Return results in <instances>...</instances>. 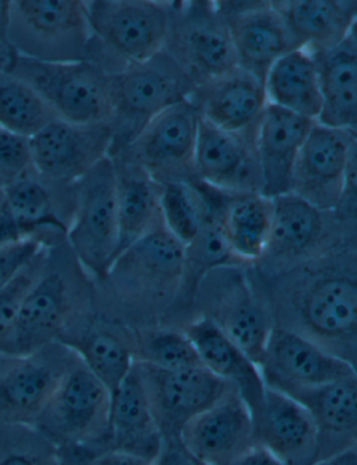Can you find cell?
Here are the masks:
<instances>
[{"instance_id": "cell-1", "label": "cell", "mask_w": 357, "mask_h": 465, "mask_svg": "<svg viewBox=\"0 0 357 465\" xmlns=\"http://www.w3.org/2000/svg\"><path fill=\"white\" fill-rule=\"evenodd\" d=\"M250 268L276 327L314 341L357 374V245H341L278 275Z\"/></svg>"}, {"instance_id": "cell-2", "label": "cell", "mask_w": 357, "mask_h": 465, "mask_svg": "<svg viewBox=\"0 0 357 465\" xmlns=\"http://www.w3.org/2000/svg\"><path fill=\"white\" fill-rule=\"evenodd\" d=\"M185 247L156 227L114 260L94 281V310L132 330L163 325L183 282Z\"/></svg>"}, {"instance_id": "cell-3", "label": "cell", "mask_w": 357, "mask_h": 465, "mask_svg": "<svg viewBox=\"0 0 357 465\" xmlns=\"http://www.w3.org/2000/svg\"><path fill=\"white\" fill-rule=\"evenodd\" d=\"M94 312V279L74 257L66 240L49 245L43 271L23 303L12 355H25L61 342Z\"/></svg>"}, {"instance_id": "cell-4", "label": "cell", "mask_w": 357, "mask_h": 465, "mask_svg": "<svg viewBox=\"0 0 357 465\" xmlns=\"http://www.w3.org/2000/svg\"><path fill=\"white\" fill-rule=\"evenodd\" d=\"M92 41L87 61L116 74L164 51L173 2L90 0Z\"/></svg>"}, {"instance_id": "cell-5", "label": "cell", "mask_w": 357, "mask_h": 465, "mask_svg": "<svg viewBox=\"0 0 357 465\" xmlns=\"http://www.w3.org/2000/svg\"><path fill=\"white\" fill-rule=\"evenodd\" d=\"M110 410V390L77 356L34 428L69 461L105 451Z\"/></svg>"}, {"instance_id": "cell-6", "label": "cell", "mask_w": 357, "mask_h": 465, "mask_svg": "<svg viewBox=\"0 0 357 465\" xmlns=\"http://www.w3.org/2000/svg\"><path fill=\"white\" fill-rule=\"evenodd\" d=\"M195 317L213 322L257 364L275 327L250 265H227L206 273L196 291L190 322Z\"/></svg>"}, {"instance_id": "cell-7", "label": "cell", "mask_w": 357, "mask_h": 465, "mask_svg": "<svg viewBox=\"0 0 357 465\" xmlns=\"http://www.w3.org/2000/svg\"><path fill=\"white\" fill-rule=\"evenodd\" d=\"M195 86L165 51L113 74V146L110 157L124 151L163 111L190 100Z\"/></svg>"}, {"instance_id": "cell-8", "label": "cell", "mask_w": 357, "mask_h": 465, "mask_svg": "<svg viewBox=\"0 0 357 465\" xmlns=\"http://www.w3.org/2000/svg\"><path fill=\"white\" fill-rule=\"evenodd\" d=\"M4 69L35 90L59 120L74 124L113 120V74L93 62L46 64L15 53Z\"/></svg>"}, {"instance_id": "cell-9", "label": "cell", "mask_w": 357, "mask_h": 465, "mask_svg": "<svg viewBox=\"0 0 357 465\" xmlns=\"http://www.w3.org/2000/svg\"><path fill=\"white\" fill-rule=\"evenodd\" d=\"M92 35L83 0H12L7 41L23 58L46 64L87 61Z\"/></svg>"}, {"instance_id": "cell-10", "label": "cell", "mask_w": 357, "mask_h": 465, "mask_svg": "<svg viewBox=\"0 0 357 465\" xmlns=\"http://www.w3.org/2000/svg\"><path fill=\"white\" fill-rule=\"evenodd\" d=\"M164 51L195 89L238 68L232 35L216 2H173Z\"/></svg>"}, {"instance_id": "cell-11", "label": "cell", "mask_w": 357, "mask_h": 465, "mask_svg": "<svg viewBox=\"0 0 357 465\" xmlns=\"http://www.w3.org/2000/svg\"><path fill=\"white\" fill-rule=\"evenodd\" d=\"M273 199L271 232L255 272L278 275L343 244L332 212L322 211L294 193Z\"/></svg>"}, {"instance_id": "cell-12", "label": "cell", "mask_w": 357, "mask_h": 465, "mask_svg": "<svg viewBox=\"0 0 357 465\" xmlns=\"http://www.w3.org/2000/svg\"><path fill=\"white\" fill-rule=\"evenodd\" d=\"M76 211L66 242L94 281L103 278L118 255L115 170L110 157L74 183Z\"/></svg>"}, {"instance_id": "cell-13", "label": "cell", "mask_w": 357, "mask_h": 465, "mask_svg": "<svg viewBox=\"0 0 357 465\" xmlns=\"http://www.w3.org/2000/svg\"><path fill=\"white\" fill-rule=\"evenodd\" d=\"M199 121L190 100L178 103L154 116L129 146L114 156L139 165L160 185L195 183Z\"/></svg>"}, {"instance_id": "cell-14", "label": "cell", "mask_w": 357, "mask_h": 465, "mask_svg": "<svg viewBox=\"0 0 357 465\" xmlns=\"http://www.w3.org/2000/svg\"><path fill=\"white\" fill-rule=\"evenodd\" d=\"M76 358L61 342L0 355V423L34 426Z\"/></svg>"}, {"instance_id": "cell-15", "label": "cell", "mask_w": 357, "mask_h": 465, "mask_svg": "<svg viewBox=\"0 0 357 465\" xmlns=\"http://www.w3.org/2000/svg\"><path fill=\"white\" fill-rule=\"evenodd\" d=\"M0 214L19 239L38 237L53 245L66 240L76 211V187L35 170L4 190Z\"/></svg>"}, {"instance_id": "cell-16", "label": "cell", "mask_w": 357, "mask_h": 465, "mask_svg": "<svg viewBox=\"0 0 357 465\" xmlns=\"http://www.w3.org/2000/svg\"><path fill=\"white\" fill-rule=\"evenodd\" d=\"M136 366L164 440L180 441L183 429L233 389L203 366L181 371Z\"/></svg>"}, {"instance_id": "cell-17", "label": "cell", "mask_w": 357, "mask_h": 465, "mask_svg": "<svg viewBox=\"0 0 357 465\" xmlns=\"http://www.w3.org/2000/svg\"><path fill=\"white\" fill-rule=\"evenodd\" d=\"M34 170L49 180L74 184L110 157V124L55 120L30 139Z\"/></svg>"}, {"instance_id": "cell-18", "label": "cell", "mask_w": 357, "mask_h": 465, "mask_svg": "<svg viewBox=\"0 0 357 465\" xmlns=\"http://www.w3.org/2000/svg\"><path fill=\"white\" fill-rule=\"evenodd\" d=\"M232 35L238 66L265 82L272 64L299 49L275 2H216Z\"/></svg>"}, {"instance_id": "cell-19", "label": "cell", "mask_w": 357, "mask_h": 465, "mask_svg": "<svg viewBox=\"0 0 357 465\" xmlns=\"http://www.w3.org/2000/svg\"><path fill=\"white\" fill-rule=\"evenodd\" d=\"M258 366L266 387L281 392L315 389L356 374L314 341L276 325Z\"/></svg>"}, {"instance_id": "cell-20", "label": "cell", "mask_w": 357, "mask_h": 465, "mask_svg": "<svg viewBox=\"0 0 357 465\" xmlns=\"http://www.w3.org/2000/svg\"><path fill=\"white\" fill-rule=\"evenodd\" d=\"M180 443L199 465H229L255 446L253 413L230 389L183 429Z\"/></svg>"}, {"instance_id": "cell-21", "label": "cell", "mask_w": 357, "mask_h": 465, "mask_svg": "<svg viewBox=\"0 0 357 465\" xmlns=\"http://www.w3.org/2000/svg\"><path fill=\"white\" fill-rule=\"evenodd\" d=\"M255 135L223 131L201 118L195 152L196 181L222 193H263Z\"/></svg>"}, {"instance_id": "cell-22", "label": "cell", "mask_w": 357, "mask_h": 465, "mask_svg": "<svg viewBox=\"0 0 357 465\" xmlns=\"http://www.w3.org/2000/svg\"><path fill=\"white\" fill-rule=\"evenodd\" d=\"M354 141L351 132L315 124L294 164L291 193L332 211L342 193Z\"/></svg>"}, {"instance_id": "cell-23", "label": "cell", "mask_w": 357, "mask_h": 465, "mask_svg": "<svg viewBox=\"0 0 357 465\" xmlns=\"http://www.w3.org/2000/svg\"><path fill=\"white\" fill-rule=\"evenodd\" d=\"M251 413L255 444L286 465L317 461V428L309 411L294 398L266 387L263 401Z\"/></svg>"}, {"instance_id": "cell-24", "label": "cell", "mask_w": 357, "mask_h": 465, "mask_svg": "<svg viewBox=\"0 0 357 465\" xmlns=\"http://www.w3.org/2000/svg\"><path fill=\"white\" fill-rule=\"evenodd\" d=\"M190 102L202 120L223 131L245 135L257 134L269 104L265 82L240 66L196 87Z\"/></svg>"}, {"instance_id": "cell-25", "label": "cell", "mask_w": 357, "mask_h": 465, "mask_svg": "<svg viewBox=\"0 0 357 465\" xmlns=\"http://www.w3.org/2000/svg\"><path fill=\"white\" fill-rule=\"evenodd\" d=\"M317 121L268 104L258 124L255 146L268 198L291 193L294 164Z\"/></svg>"}, {"instance_id": "cell-26", "label": "cell", "mask_w": 357, "mask_h": 465, "mask_svg": "<svg viewBox=\"0 0 357 465\" xmlns=\"http://www.w3.org/2000/svg\"><path fill=\"white\" fill-rule=\"evenodd\" d=\"M134 341L132 328L94 312L61 343L71 348L113 395L136 363Z\"/></svg>"}, {"instance_id": "cell-27", "label": "cell", "mask_w": 357, "mask_h": 465, "mask_svg": "<svg viewBox=\"0 0 357 465\" xmlns=\"http://www.w3.org/2000/svg\"><path fill=\"white\" fill-rule=\"evenodd\" d=\"M309 411L317 428V461L357 444V374L315 389L283 392ZM315 461V462H317Z\"/></svg>"}, {"instance_id": "cell-28", "label": "cell", "mask_w": 357, "mask_h": 465, "mask_svg": "<svg viewBox=\"0 0 357 465\" xmlns=\"http://www.w3.org/2000/svg\"><path fill=\"white\" fill-rule=\"evenodd\" d=\"M138 366L111 395L110 423L105 450L124 451L154 461L163 447Z\"/></svg>"}, {"instance_id": "cell-29", "label": "cell", "mask_w": 357, "mask_h": 465, "mask_svg": "<svg viewBox=\"0 0 357 465\" xmlns=\"http://www.w3.org/2000/svg\"><path fill=\"white\" fill-rule=\"evenodd\" d=\"M181 330L195 346L202 366L242 395L251 412L257 410L266 390L260 366L203 317H195Z\"/></svg>"}, {"instance_id": "cell-30", "label": "cell", "mask_w": 357, "mask_h": 465, "mask_svg": "<svg viewBox=\"0 0 357 465\" xmlns=\"http://www.w3.org/2000/svg\"><path fill=\"white\" fill-rule=\"evenodd\" d=\"M199 184L216 212L235 260L250 267L255 265L268 242L273 199L261 193H222Z\"/></svg>"}, {"instance_id": "cell-31", "label": "cell", "mask_w": 357, "mask_h": 465, "mask_svg": "<svg viewBox=\"0 0 357 465\" xmlns=\"http://www.w3.org/2000/svg\"><path fill=\"white\" fill-rule=\"evenodd\" d=\"M110 159L115 170L119 255L156 227L164 224L162 214L163 185L125 157L113 156Z\"/></svg>"}, {"instance_id": "cell-32", "label": "cell", "mask_w": 357, "mask_h": 465, "mask_svg": "<svg viewBox=\"0 0 357 465\" xmlns=\"http://www.w3.org/2000/svg\"><path fill=\"white\" fill-rule=\"evenodd\" d=\"M299 48L324 53L343 43L357 23V0L275 2Z\"/></svg>"}, {"instance_id": "cell-33", "label": "cell", "mask_w": 357, "mask_h": 465, "mask_svg": "<svg viewBox=\"0 0 357 465\" xmlns=\"http://www.w3.org/2000/svg\"><path fill=\"white\" fill-rule=\"evenodd\" d=\"M320 74L322 110L317 123L357 138V45L349 35L324 53L312 54Z\"/></svg>"}, {"instance_id": "cell-34", "label": "cell", "mask_w": 357, "mask_h": 465, "mask_svg": "<svg viewBox=\"0 0 357 465\" xmlns=\"http://www.w3.org/2000/svg\"><path fill=\"white\" fill-rule=\"evenodd\" d=\"M269 104L318 121L322 110L317 61L307 49H294L272 64L265 77Z\"/></svg>"}, {"instance_id": "cell-35", "label": "cell", "mask_w": 357, "mask_h": 465, "mask_svg": "<svg viewBox=\"0 0 357 465\" xmlns=\"http://www.w3.org/2000/svg\"><path fill=\"white\" fill-rule=\"evenodd\" d=\"M59 120L35 90L0 66V128L31 139Z\"/></svg>"}, {"instance_id": "cell-36", "label": "cell", "mask_w": 357, "mask_h": 465, "mask_svg": "<svg viewBox=\"0 0 357 465\" xmlns=\"http://www.w3.org/2000/svg\"><path fill=\"white\" fill-rule=\"evenodd\" d=\"M134 340L136 363L164 371L202 366L195 346L181 328L157 325L134 330Z\"/></svg>"}, {"instance_id": "cell-37", "label": "cell", "mask_w": 357, "mask_h": 465, "mask_svg": "<svg viewBox=\"0 0 357 465\" xmlns=\"http://www.w3.org/2000/svg\"><path fill=\"white\" fill-rule=\"evenodd\" d=\"M209 203L198 183L163 185L162 214L164 227L185 247L201 230Z\"/></svg>"}, {"instance_id": "cell-38", "label": "cell", "mask_w": 357, "mask_h": 465, "mask_svg": "<svg viewBox=\"0 0 357 465\" xmlns=\"http://www.w3.org/2000/svg\"><path fill=\"white\" fill-rule=\"evenodd\" d=\"M61 454L40 430L0 423V465H61Z\"/></svg>"}, {"instance_id": "cell-39", "label": "cell", "mask_w": 357, "mask_h": 465, "mask_svg": "<svg viewBox=\"0 0 357 465\" xmlns=\"http://www.w3.org/2000/svg\"><path fill=\"white\" fill-rule=\"evenodd\" d=\"M48 247H44L9 285L0 289V355H12L13 337L23 303L43 271Z\"/></svg>"}, {"instance_id": "cell-40", "label": "cell", "mask_w": 357, "mask_h": 465, "mask_svg": "<svg viewBox=\"0 0 357 465\" xmlns=\"http://www.w3.org/2000/svg\"><path fill=\"white\" fill-rule=\"evenodd\" d=\"M33 170L30 139L0 128V188L6 190Z\"/></svg>"}, {"instance_id": "cell-41", "label": "cell", "mask_w": 357, "mask_h": 465, "mask_svg": "<svg viewBox=\"0 0 357 465\" xmlns=\"http://www.w3.org/2000/svg\"><path fill=\"white\" fill-rule=\"evenodd\" d=\"M331 212L343 244L357 245V138L352 146L342 193Z\"/></svg>"}, {"instance_id": "cell-42", "label": "cell", "mask_w": 357, "mask_h": 465, "mask_svg": "<svg viewBox=\"0 0 357 465\" xmlns=\"http://www.w3.org/2000/svg\"><path fill=\"white\" fill-rule=\"evenodd\" d=\"M46 245L38 237H27L0 245V289L9 285Z\"/></svg>"}, {"instance_id": "cell-43", "label": "cell", "mask_w": 357, "mask_h": 465, "mask_svg": "<svg viewBox=\"0 0 357 465\" xmlns=\"http://www.w3.org/2000/svg\"><path fill=\"white\" fill-rule=\"evenodd\" d=\"M62 462L64 465H153L154 461L124 451L105 450Z\"/></svg>"}, {"instance_id": "cell-44", "label": "cell", "mask_w": 357, "mask_h": 465, "mask_svg": "<svg viewBox=\"0 0 357 465\" xmlns=\"http://www.w3.org/2000/svg\"><path fill=\"white\" fill-rule=\"evenodd\" d=\"M153 465H199L190 454L183 450L180 441H163L162 450Z\"/></svg>"}, {"instance_id": "cell-45", "label": "cell", "mask_w": 357, "mask_h": 465, "mask_svg": "<svg viewBox=\"0 0 357 465\" xmlns=\"http://www.w3.org/2000/svg\"><path fill=\"white\" fill-rule=\"evenodd\" d=\"M229 465H286L282 460H279L275 454L266 450L263 447L255 446L251 447L250 450L245 451L244 454L235 459L234 461L230 462Z\"/></svg>"}, {"instance_id": "cell-46", "label": "cell", "mask_w": 357, "mask_h": 465, "mask_svg": "<svg viewBox=\"0 0 357 465\" xmlns=\"http://www.w3.org/2000/svg\"><path fill=\"white\" fill-rule=\"evenodd\" d=\"M10 5L12 0H0V51L12 48L7 41L10 23Z\"/></svg>"}, {"instance_id": "cell-47", "label": "cell", "mask_w": 357, "mask_h": 465, "mask_svg": "<svg viewBox=\"0 0 357 465\" xmlns=\"http://www.w3.org/2000/svg\"><path fill=\"white\" fill-rule=\"evenodd\" d=\"M312 465H357V444L348 450L320 460Z\"/></svg>"}, {"instance_id": "cell-48", "label": "cell", "mask_w": 357, "mask_h": 465, "mask_svg": "<svg viewBox=\"0 0 357 465\" xmlns=\"http://www.w3.org/2000/svg\"><path fill=\"white\" fill-rule=\"evenodd\" d=\"M351 37L353 38V41L357 45V23L353 25V28H352Z\"/></svg>"}, {"instance_id": "cell-49", "label": "cell", "mask_w": 357, "mask_h": 465, "mask_svg": "<svg viewBox=\"0 0 357 465\" xmlns=\"http://www.w3.org/2000/svg\"><path fill=\"white\" fill-rule=\"evenodd\" d=\"M4 190L0 188V205H2V203H4Z\"/></svg>"}, {"instance_id": "cell-50", "label": "cell", "mask_w": 357, "mask_h": 465, "mask_svg": "<svg viewBox=\"0 0 357 465\" xmlns=\"http://www.w3.org/2000/svg\"><path fill=\"white\" fill-rule=\"evenodd\" d=\"M61 465H64V462H61Z\"/></svg>"}]
</instances>
